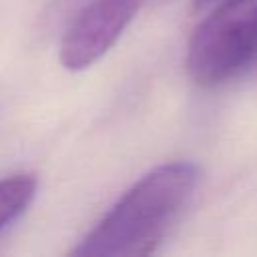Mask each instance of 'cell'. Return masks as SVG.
Masks as SVG:
<instances>
[{
  "label": "cell",
  "mask_w": 257,
  "mask_h": 257,
  "mask_svg": "<svg viewBox=\"0 0 257 257\" xmlns=\"http://www.w3.org/2000/svg\"><path fill=\"white\" fill-rule=\"evenodd\" d=\"M143 0H90L60 28L58 58L78 72L100 60L133 22Z\"/></svg>",
  "instance_id": "3957f363"
},
{
  "label": "cell",
  "mask_w": 257,
  "mask_h": 257,
  "mask_svg": "<svg viewBox=\"0 0 257 257\" xmlns=\"http://www.w3.org/2000/svg\"><path fill=\"white\" fill-rule=\"evenodd\" d=\"M219 0H193V10L195 12H207L213 4H217Z\"/></svg>",
  "instance_id": "8992f818"
},
{
  "label": "cell",
  "mask_w": 257,
  "mask_h": 257,
  "mask_svg": "<svg viewBox=\"0 0 257 257\" xmlns=\"http://www.w3.org/2000/svg\"><path fill=\"white\" fill-rule=\"evenodd\" d=\"M199 169L189 161L165 163L143 175L70 251L80 257L149 255L191 201Z\"/></svg>",
  "instance_id": "6da1fadb"
},
{
  "label": "cell",
  "mask_w": 257,
  "mask_h": 257,
  "mask_svg": "<svg viewBox=\"0 0 257 257\" xmlns=\"http://www.w3.org/2000/svg\"><path fill=\"white\" fill-rule=\"evenodd\" d=\"M90 0H50L46 12H44V24L48 30H60L64 22Z\"/></svg>",
  "instance_id": "5b68a950"
},
{
  "label": "cell",
  "mask_w": 257,
  "mask_h": 257,
  "mask_svg": "<svg viewBox=\"0 0 257 257\" xmlns=\"http://www.w3.org/2000/svg\"><path fill=\"white\" fill-rule=\"evenodd\" d=\"M38 181L34 175H10L0 179V231L26 213L36 197Z\"/></svg>",
  "instance_id": "277c9868"
},
{
  "label": "cell",
  "mask_w": 257,
  "mask_h": 257,
  "mask_svg": "<svg viewBox=\"0 0 257 257\" xmlns=\"http://www.w3.org/2000/svg\"><path fill=\"white\" fill-rule=\"evenodd\" d=\"M257 60V0H219L187 44L185 68L203 88L239 76Z\"/></svg>",
  "instance_id": "7a4b0ae2"
}]
</instances>
